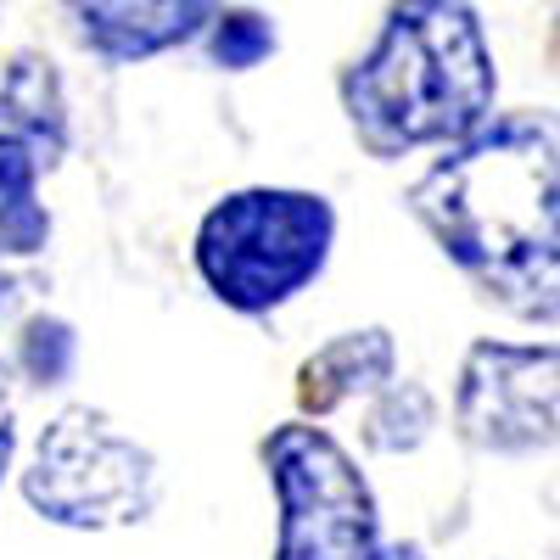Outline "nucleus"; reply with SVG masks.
Returning a JSON list of instances; mask_svg holds the SVG:
<instances>
[{
  "label": "nucleus",
  "mask_w": 560,
  "mask_h": 560,
  "mask_svg": "<svg viewBox=\"0 0 560 560\" xmlns=\"http://www.w3.org/2000/svg\"><path fill=\"white\" fill-rule=\"evenodd\" d=\"M409 213L471 287L527 325L560 319V118L493 113L409 185Z\"/></svg>",
  "instance_id": "obj_1"
},
{
  "label": "nucleus",
  "mask_w": 560,
  "mask_h": 560,
  "mask_svg": "<svg viewBox=\"0 0 560 560\" xmlns=\"http://www.w3.org/2000/svg\"><path fill=\"white\" fill-rule=\"evenodd\" d=\"M353 140L398 163L427 147H454L493 118L499 62L471 0H393L382 34L342 73Z\"/></svg>",
  "instance_id": "obj_2"
},
{
  "label": "nucleus",
  "mask_w": 560,
  "mask_h": 560,
  "mask_svg": "<svg viewBox=\"0 0 560 560\" xmlns=\"http://www.w3.org/2000/svg\"><path fill=\"white\" fill-rule=\"evenodd\" d=\"M337 208L319 191L247 185L219 197L197 224V275L236 314H275L308 292L331 264Z\"/></svg>",
  "instance_id": "obj_3"
},
{
  "label": "nucleus",
  "mask_w": 560,
  "mask_h": 560,
  "mask_svg": "<svg viewBox=\"0 0 560 560\" xmlns=\"http://www.w3.org/2000/svg\"><path fill=\"white\" fill-rule=\"evenodd\" d=\"M23 499L39 522L68 533H113L152 516L158 459L102 409H62L34 438L23 465Z\"/></svg>",
  "instance_id": "obj_4"
},
{
  "label": "nucleus",
  "mask_w": 560,
  "mask_h": 560,
  "mask_svg": "<svg viewBox=\"0 0 560 560\" xmlns=\"http://www.w3.org/2000/svg\"><path fill=\"white\" fill-rule=\"evenodd\" d=\"M264 465L280 504L275 560H370L382 544V510L331 432L287 420L264 438Z\"/></svg>",
  "instance_id": "obj_5"
},
{
  "label": "nucleus",
  "mask_w": 560,
  "mask_h": 560,
  "mask_svg": "<svg viewBox=\"0 0 560 560\" xmlns=\"http://www.w3.org/2000/svg\"><path fill=\"white\" fill-rule=\"evenodd\" d=\"M68 158V96L51 57L18 51L0 73V258L51 247V208L39 179Z\"/></svg>",
  "instance_id": "obj_6"
},
{
  "label": "nucleus",
  "mask_w": 560,
  "mask_h": 560,
  "mask_svg": "<svg viewBox=\"0 0 560 560\" xmlns=\"http://www.w3.org/2000/svg\"><path fill=\"white\" fill-rule=\"evenodd\" d=\"M454 427L482 454L560 448V342H477L459 364Z\"/></svg>",
  "instance_id": "obj_7"
},
{
  "label": "nucleus",
  "mask_w": 560,
  "mask_h": 560,
  "mask_svg": "<svg viewBox=\"0 0 560 560\" xmlns=\"http://www.w3.org/2000/svg\"><path fill=\"white\" fill-rule=\"evenodd\" d=\"M224 0H62L84 51L102 62H152L208 34Z\"/></svg>",
  "instance_id": "obj_8"
},
{
  "label": "nucleus",
  "mask_w": 560,
  "mask_h": 560,
  "mask_svg": "<svg viewBox=\"0 0 560 560\" xmlns=\"http://www.w3.org/2000/svg\"><path fill=\"white\" fill-rule=\"evenodd\" d=\"M393 376H398L393 331H382V325L342 331L298 364V409L319 420V415L342 409L348 398H376Z\"/></svg>",
  "instance_id": "obj_9"
},
{
  "label": "nucleus",
  "mask_w": 560,
  "mask_h": 560,
  "mask_svg": "<svg viewBox=\"0 0 560 560\" xmlns=\"http://www.w3.org/2000/svg\"><path fill=\"white\" fill-rule=\"evenodd\" d=\"M438 427V404L420 382H387L376 393V409H370V427H364V443L376 454H409L432 438Z\"/></svg>",
  "instance_id": "obj_10"
},
{
  "label": "nucleus",
  "mask_w": 560,
  "mask_h": 560,
  "mask_svg": "<svg viewBox=\"0 0 560 560\" xmlns=\"http://www.w3.org/2000/svg\"><path fill=\"white\" fill-rule=\"evenodd\" d=\"M280 51V34L264 12L247 7H219V18L208 23V57L224 73H253L258 62H269Z\"/></svg>",
  "instance_id": "obj_11"
},
{
  "label": "nucleus",
  "mask_w": 560,
  "mask_h": 560,
  "mask_svg": "<svg viewBox=\"0 0 560 560\" xmlns=\"http://www.w3.org/2000/svg\"><path fill=\"white\" fill-rule=\"evenodd\" d=\"M73 359H79V337H73L68 319L39 314V319L23 325L18 364H23V376H28L34 387H62V382L73 376Z\"/></svg>",
  "instance_id": "obj_12"
},
{
  "label": "nucleus",
  "mask_w": 560,
  "mask_h": 560,
  "mask_svg": "<svg viewBox=\"0 0 560 560\" xmlns=\"http://www.w3.org/2000/svg\"><path fill=\"white\" fill-rule=\"evenodd\" d=\"M12 454H18V427H12V364L0 359V482L12 471Z\"/></svg>",
  "instance_id": "obj_13"
},
{
  "label": "nucleus",
  "mask_w": 560,
  "mask_h": 560,
  "mask_svg": "<svg viewBox=\"0 0 560 560\" xmlns=\"http://www.w3.org/2000/svg\"><path fill=\"white\" fill-rule=\"evenodd\" d=\"M370 560H432L420 544H376L370 549Z\"/></svg>",
  "instance_id": "obj_14"
},
{
  "label": "nucleus",
  "mask_w": 560,
  "mask_h": 560,
  "mask_svg": "<svg viewBox=\"0 0 560 560\" xmlns=\"http://www.w3.org/2000/svg\"><path fill=\"white\" fill-rule=\"evenodd\" d=\"M12 298H18V280H12L7 269H0V314H7V308H12Z\"/></svg>",
  "instance_id": "obj_15"
},
{
  "label": "nucleus",
  "mask_w": 560,
  "mask_h": 560,
  "mask_svg": "<svg viewBox=\"0 0 560 560\" xmlns=\"http://www.w3.org/2000/svg\"><path fill=\"white\" fill-rule=\"evenodd\" d=\"M549 57L560 62V23H555V39H549Z\"/></svg>",
  "instance_id": "obj_16"
},
{
  "label": "nucleus",
  "mask_w": 560,
  "mask_h": 560,
  "mask_svg": "<svg viewBox=\"0 0 560 560\" xmlns=\"http://www.w3.org/2000/svg\"><path fill=\"white\" fill-rule=\"evenodd\" d=\"M555 7H560V0H555Z\"/></svg>",
  "instance_id": "obj_17"
}]
</instances>
